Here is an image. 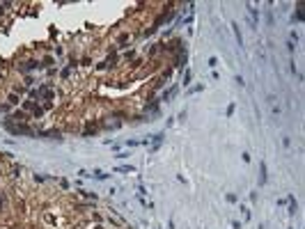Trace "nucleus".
I'll list each match as a JSON object with an SVG mask.
<instances>
[{"label":"nucleus","mask_w":305,"mask_h":229,"mask_svg":"<svg viewBox=\"0 0 305 229\" xmlns=\"http://www.w3.org/2000/svg\"><path fill=\"white\" fill-rule=\"evenodd\" d=\"M5 126H7L12 133H16V135H34V131H32V129H28V126H23V124H12V122H5Z\"/></svg>","instance_id":"1"},{"label":"nucleus","mask_w":305,"mask_h":229,"mask_svg":"<svg viewBox=\"0 0 305 229\" xmlns=\"http://www.w3.org/2000/svg\"><path fill=\"white\" fill-rule=\"evenodd\" d=\"M232 28H234V34H236V41H239V46H243V37H241V30H239V25L234 23Z\"/></svg>","instance_id":"2"},{"label":"nucleus","mask_w":305,"mask_h":229,"mask_svg":"<svg viewBox=\"0 0 305 229\" xmlns=\"http://www.w3.org/2000/svg\"><path fill=\"white\" fill-rule=\"evenodd\" d=\"M12 119H16V122H25L28 117H25V112H14V115H12Z\"/></svg>","instance_id":"3"},{"label":"nucleus","mask_w":305,"mask_h":229,"mask_svg":"<svg viewBox=\"0 0 305 229\" xmlns=\"http://www.w3.org/2000/svg\"><path fill=\"white\" fill-rule=\"evenodd\" d=\"M25 71H30V69H37V62L34 60H30V62H25V66H23Z\"/></svg>","instance_id":"4"},{"label":"nucleus","mask_w":305,"mask_h":229,"mask_svg":"<svg viewBox=\"0 0 305 229\" xmlns=\"http://www.w3.org/2000/svg\"><path fill=\"white\" fill-rule=\"evenodd\" d=\"M262 183H266V165L262 163Z\"/></svg>","instance_id":"5"},{"label":"nucleus","mask_w":305,"mask_h":229,"mask_svg":"<svg viewBox=\"0 0 305 229\" xmlns=\"http://www.w3.org/2000/svg\"><path fill=\"white\" fill-rule=\"evenodd\" d=\"M106 176H108V174H103V172H99V170L94 172V179H106Z\"/></svg>","instance_id":"6"},{"label":"nucleus","mask_w":305,"mask_h":229,"mask_svg":"<svg viewBox=\"0 0 305 229\" xmlns=\"http://www.w3.org/2000/svg\"><path fill=\"white\" fill-rule=\"evenodd\" d=\"M289 213H291V215L296 213V202H294V199H291V204H289Z\"/></svg>","instance_id":"7"},{"label":"nucleus","mask_w":305,"mask_h":229,"mask_svg":"<svg viewBox=\"0 0 305 229\" xmlns=\"http://www.w3.org/2000/svg\"><path fill=\"white\" fill-rule=\"evenodd\" d=\"M5 206V195H0V208Z\"/></svg>","instance_id":"8"},{"label":"nucleus","mask_w":305,"mask_h":229,"mask_svg":"<svg viewBox=\"0 0 305 229\" xmlns=\"http://www.w3.org/2000/svg\"><path fill=\"white\" fill-rule=\"evenodd\" d=\"M0 12H2V9H0Z\"/></svg>","instance_id":"9"}]
</instances>
